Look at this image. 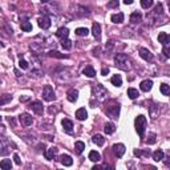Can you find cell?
Masks as SVG:
<instances>
[{"mask_svg":"<svg viewBox=\"0 0 170 170\" xmlns=\"http://www.w3.org/2000/svg\"><path fill=\"white\" fill-rule=\"evenodd\" d=\"M130 21L134 23V24H137V23H141V21H142V15H141L138 11H136V12H133L132 15H130Z\"/></svg>","mask_w":170,"mask_h":170,"instance_id":"obj_20","label":"cell"},{"mask_svg":"<svg viewBox=\"0 0 170 170\" xmlns=\"http://www.w3.org/2000/svg\"><path fill=\"white\" fill-rule=\"evenodd\" d=\"M55 92H53V88L51 85H45L44 89H42V98L45 101H53L55 100Z\"/></svg>","mask_w":170,"mask_h":170,"instance_id":"obj_5","label":"cell"},{"mask_svg":"<svg viewBox=\"0 0 170 170\" xmlns=\"http://www.w3.org/2000/svg\"><path fill=\"white\" fill-rule=\"evenodd\" d=\"M61 47H63L65 51H69L70 48H72V41H70L69 39H63V40H61Z\"/></svg>","mask_w":170,"mask_h":170,"instance_id":"obj_31","label":"cell"},{"mask_svg":"<svg viewBox=\"0 0 170 170\" xmlns=\"http://www.w3.org/2000/svg\"><path fill=\"white\" fill-rule=\"evenodd\" d=\"M39 23V27L42 28V29H48V28L51 27V19L48 18V16H42L37 20Z\"/></svg>","mask_w":170,"mask_h":170,"instance_id":"obj_10","label":"cell"},{"mask_svg":"<svg viewBox=\"0 0 170 170\" xmlns=\"http://www.w3.org/2000/svg\"><path fill=\"white\" fill-rule=\"evenodd\" d=\"M21 29L24 31V32H31V31H32V24H31L29 21L21 23Z\"/></svg>","mask_w":170,"mask_h":170,"instance_id":"obj_34","label":"cell"},{"mask_svg":"<svg viewBox=\"0 0 170 170\" xmlns=\"http://www.w3.org/2000/svg\"><path fill=\"white\" fill-rule=\"evenodd\" d=\"M12 100V96L10 95H3L1 96V100H0V105H5V104L8 103V101Z\"/></svg>","mask_w":170,"mask_h":170,"instance_id":"obj_35","label":"cell"},{"mask_svg":"<svg viewBox=\"0 0 170 170\" xmlns=\"http://www.w3.org/2000/svg\"><path fill=\"white\" fill-rule=\"evenodd\" d=\"M160 89H161V93H162L163 96H169L170 95V85H168V84H161Z\"/></svg>","mask_w":170,"mask_h":170,"instance_id":"obj_32","label":"cell"},{"mask_svg":"<svg viewBox=\"0 0 170 170\" xmlns=\"http://www.w3.org/2000/svg\"><path fill=\"white\" fill-rule=\"evenodd\" d=\"M124 3H125L126 5H128V4H132V3H133V0H124Z\"/></svg>","mask_w":170,"mask_h":170,"instance_id":"obj_45","label":"cell"},{"mask_svg":"<svg viewBox=\"0 0 170 170\" xmlns=\"http://www.w3.org/2000/svg\"><path fill=\"white\" fill-rule=\"evenodd\" d=\"M128 96H129L132 100H134V98H137L140 95H138L137 89H134V88H129V89H128Z\"/></svg>","mask_w":170,"mask_h":170,"instance_id":"obj_29","label":"cell"},{"mask_svg":"<svg viewBox=\"0 0 170 170\" xmlns=\"http://www.w3.org/2000/svg\"><path fill=\"white\" fill-rule=\"evenodd\" d=\"M19 120H20L23 126H29V125H32V122H33L32 116L28 114V113H23V114H20L19 116Z\"/></svg>","mask_w":170,"mask_h":170,"instance_id":"obj_6","label":"cell"},{"mask_svg":"<svg viewBox=\"0 0 170 170\" xmlns=\"http://www.w3.org/2000/svg\"><path fill=\"white\" fill-rule=\"evenodd\" d=\"M108 8H117L118 7V0H112V1H109L106 4Z\"/></svg>","mask_w":170,"mask_h":170,"instance_id":"obj_38","label":"cell"},{"mask_svg":"<svg viewBox=\"0 0 170 170\" xmlns=\"http://www.w3.org/2000/svg\"><path fill=\"white\" fill-rule=\"evenodd\" d=\"M158 41H160L161 44L166 45V44L169 42V40H168V35H166V33H163V32H161L160 35H158Z\"/></svg>","mask_w":170,"mask_h":170,"instance_id":"obj_33","label":"cell"},{"mask_svg":"<svg viewBox=\"0 0 170 170\" xmlns=\"http://www.w3.org/2000/svg\"><path fill=\"white\" fill-rule=\"evenodd\" d=\"M162 53L166 56V57H170V47H168V45H165L162 49Z\"/></svg>","mask_w":170,"mask_h":170,"instance_id":"obj_41","label":"cell"},{"mask_svg":"<svg viewBox=\"0 0 170 170\" xmlns=\"http://www.w3.org/2000/svg\"><path fill=\"white\" fill-rule=\"evenodd\" d=\"M92 33H93V36H95L96 40H100V39H101V27H100L98 23H95V24H93Z\"/></svg>","mask_w":170,"mask_h":170,"instance_id":"obj_11","label":"cell"},{"mask_svg":"<svg viewBox=\"0 0 170 170\" xmlns=\"http://www.w3.org/2000/svg\"><path fill=\"white\" fill-rule=\"evenodd\" d=\"M89 160L93 161V162H98V161L101 160V155L98 152H96V150H92V152L89 153Z\"/></svg>","mask_w":170,"mask_h":170,"instance_id":"obj_22","label":"cell"},{"mask_svg":"<svg viewBox=\"0 0 170 170\" xmlns=\"http://www.w3.org/2000/svg\"><path fill=\"white\" fill-rule=\"evenodd\" d=\"M13 160H15V163L16 165H21V161H20V157L18 154H13Z\"/></svg>","mask_w":170,"mask_h":170,"instance_id":"obj_42","label":"cell"},{"mask_svg":"<svg viewBox=\"0 0 170 170\" xmlns=\"http://www.w3.org/2000/svg\"><path fill=\"white\" fill-rule=\"evenodd\" d=\"M29 108L36 113V114H42V112H44V108H42V104L40 101H33V103H31Z\"/></svg>","mask_w":170,"mask_h":170,"instance_id":"obj_8","label":"cell"},{"mask_svg":"<svg viewBox=\"0 0 170 170\" xmlns=\"http://www.w3.org/2000/svg\"><path fill=\"white\" fill-rule=\"evenodd\" d=\"M19 67H20L21 69H28V63L25 60H21L20 59V61H19Z\"/></svg>","mask_w":170,"mask_h":170,"instance_id":"obj_39","label":"cell"},{"mask_svg":"<svg viewBox=\"0 0 170 170\" xmlns=\"http://www.w3.org/2000/svg\"><path fill=\"white\" fill-rule=\"evenodd\" d=\"M114 64H116V67H118L122 70H128L130 68L129 59H128V56L124 55V53H117V55L114 56Z\"/></svg>","mask_w":170,"mask_h":170,"instance_id":"obj_3","label":"cell"},{"mask_svg":"<svg viewBox=\"0 0 170 170\" xmlns=\"http://www.w3.org/2000/svg\"><path fill=\"white\" fill-rule=\"evenodd\" d=\"M76 117H77V120H80V121L86 120L88 113H86V110H85V108H80V109H77V112H76Z\"/></svg>","mask_w":170,"mask_h":170,"instance_id":"obj_17","label":"cell"},{"mask_svg":"<svg viewBox=\"0 0 170 170\" xmlns=\"http://www.w3.org/2000/svg\"><path fill=\"white\" fill-rule=\"evenodd\" d=\"M155 142V134L154 133H150L148 137V144H154Z\"/></svg>","mask_w":170,"mask_h":170,"instance_id":"obj_40","label":"cell"},{"mask_svg":"<svg viewBox=\"0 0 170 170\" xmlns=\"http://www.w3.org/2000/svg\"><path fill=\"white\" fill-rule=\"evenodd\" d=\"M0 168L3 170H11L12 169V162H11V160H3L1 162H0Z\"/></svg>","mask_w":170,"mask_h":170,"instance_id":"obj_25","label":"cell"},{"mask_svg":"<svg viewBox=\"0 0 170 170\" xmlns=\"http://www.w3.org/2000/svg\"><path fill=\"white\" fill-rule=\"evenodd\" d=\"M56 36H57V37H60L61 40H63V39H68V36H69V31H68V28L61 27V28H59V29H57Z\"/></svg>","mask_w":170,"mask_h":170,"instance_id":"obj_13","label":"cell"},{"mask_svg":"<svg viewBox=\"0 0 170 170\" xmlns=\"http://www.w3.org/2000/svg\"><path fill=\"white\" fill-rule=\"evenodd\" d=\"M77 97H78V92L76 89H70L69 92L67 93V98H68V101H70V103H75V101L77 100Z\"/></svg>","mask_w":170,"mask_h":170,"instance_id":"obj_15","label":"cell"},{"mask_svg":"<svg viewBox=\"0 0 170 170\" xmlns=\"http://www.w3.org/2000/svg\"><path fill=\"white\" fill-rule=\"evenodd\" d=\"M48 56H49V57H56V59H65L67 57V55H63V53L57 52V51H51V52L48 53Z\"/></svg>","mask_w":170,"mask_h":170,"instance_id":"obj_30","label":"cell"},{"mask_svg":"<svg viewBox=\"0 0 170 170\" xmlns=\"http://www.w3.org/2000/svg\"><path fill=\"white\" fill-rule=\"evenodd\" d=\"M101 73H103V75H104V76H106V75H108V73H109V68H104V69H103V70H101Z\"/></svg>","mask_w":170,"mask_h":170,"instance_id":"obj_43","label":"cell"},{"mask_svg":"<svg viewBox=\"0 0 170 170\" xmlns=\"http://www.w3.org/2000/svg\"><path fill=\"white\" fill-rule=\"evenodd\" d=\"M136 130H137L138 136H140L141 138L145 137V130H146V125H148V121H146V117L145 116H138L137 118H136Z\"/></svg>","mask_w":170,"mask_h":170,"instance_id":"obj_2","label":"cell"},{"mask_svg":"<svg viewBox=\"0 0 170 170\" xmlns=\"http://www.w3.org/2000/svg\"><path fill=\"white\" fill-rule=\"evenodd\" d=\"M165 163H166V166H170V157L168 158V160L165 161Z\"/></svg>","mask_w":170,"mask_h":170,"instance_id":"obj_46","label":"cell"},{"mask_svg":"<svg viewBox=\"0 0 170 170\" xmlns=\"http://www.w3.org/2000/svg\"><path fill=\"white\" fill-rule=\"evenodd\" d=\"M105 113L109 116L110 118H117L118 114H120V104L116 103V101H109L105 106Z\"/></svg>","mask_w":170,"mask_h":170,"instance_id":"obj_1","label":"cell"},{"mask_svg":"<svg viewBox=\"0 0 170 170\" xmlns=\"http://www.w3.org/2000/svg\"><path fill=\"white\" fill-rule=\"evenodd\" d=\"M60 162L63 163L64 166H70L73 163V160H72V157L70 155H68V154H63L60 157Z\"/></svg>","mask_w":170,"mask_h":170,"instance_id":"obj_16","label":"cell"},{"mask_svg":"<svg viewBox=\"0 0 170 170\" xmlns=\"http://www.w3.org/2000/svg\"><path fill=\"white\" fill-rule=\"evenodd\" d=\"M110 81H112V84L114 85V86H121V85H122V78H121L120 75H114L110 78Z\"/></svg>","mask_w":170,"mask_h":170,"instance_id":"obj_23","label":"cell"},{"mask_svg":"<svg viewBox=\"0 0 170 170\" xmlns=\"http://www.w3.org/2000/svg\"><path fill=\"white\" fill-rule=\"evenodd\" d=\"M75 149H76V152H77L78 154H81V153L84 152V149H85V144L83 142V141H77V142L75 144Z\"/></svg>","mask_w":170,"mask_h":170,"instance_id":"obj_27","label":"cell"},{"mask_svg":"<svg viewBox=\"0 0 170 170\" xmlns=\"http://www.w3.org/2000/svg\"><path fill=\"white\" fill-rule=\"evenodd\" d=\"M88 33H89V31H88L86 28H77V29H76V35L77 36H86Z\"/></svg>","mask_w":170,"mask_h":170,"instance_id":"obj_37","label":"cell"},{"mask_svg":"<svg viewBox=\"0 0 170 170\" xmlns=\"http://www.w3.org/2000/svg\"><path fill=\"white\" fill-rule=\"evenodd\" d=\"M83 73L86 76V77H95V76H96V70H95V68H93L92 65H88V67H85L84 70H83Z\"/></svg>","mask_w":170,"mask_h":170,"instance_id":"obj_18","label":"cell"},{"mask_svg":"<svg viewBox=\"0 0 170 170\" xmlns=\"http://www.w3.org/2000/svg\"><path fill=\"white\" fill-rule=\"evenodd\" d=\"M168 7H169V11H170V0H168Z\"/></svg>","mask_w":170,"mask_h":170,"instance_id":"obj_47","label":"cell"},{"mask_svg":"<svg viewBox=\"0 0 170 170\" xmlns=\"http://www.w3.org/2000/svg\"><path fill=\"white\" fill-rule=\"evenodd\" d=\"M113 153H114L116 157L121 158L124 154H125V145H122V144H116V145H113Z\"/></svg>","mask_w":170,"mask_h":170,"instance_id":"obj_7","label":"cell"},{"mask_svg":"<svg viewBox=\"0 0 170 170\" xmlns=\"http://www.w3.org/2000/svg\"><path fill=\"white\" fill-rule=\"evenodd\" d=\"M56 154H57V148H55V146H52V148H49L47 150V152L44 153V155H45V158L47 160H53V158L56 157Z\"/></svg>","mask_w":170,"mask_h":170,"instance_id":"obj_12","label":"cell"},{"mask_svg":"<svg viewBox=\"0 0 170 170\" xmlns=\"http://www.w3.org/2000/svg\"><path fill=\"white\" fill-rule=\"evenodd\" d=\"M153 5V0H141V7L145 8V10H148Z\"/></svg>","mask_w":170,"mask_h":170,"instance_id":"obj_36","label":"cell"},{"mask_svg":"<svg viewBox=\"0 0 170 170\" xmlns=\"http://www.w3.org/2000/svg\"><path fill=\"white\" fill-rule=\"evenodd\" d=\"M29 100V97H27V96H24V97H20V101L21 103H24V101H28Z\"/></svg>","mask_w":170,"mask_h":170,"instance_id":"obj_44","label":"cell"},{"mask_svg":"<svg viewBox=\"0 0 170 170\" xmlns=\"http://www.w3.org/2000/svg\"><path fill=\"white\" fill-rule=\"evenodd\" d=\"M92 92H93V97H96L98 101H103L106 96V90L105 88L101 84H95L92 88Z\"/></svg>","mask_w":170,"mask_h":170,"instance_id":"obj_4","label":"cell"},{"mask_svg":"<svg viewBox=\"0 0 170 170\" xmlns=\"http://www.w3.org/2000/svg\"><path fill=\"white\" fill-rule=\"evenodd\" d=\"M112 21L114 24H120V23L124 21V13H116V15H112Z\"/></svg>","mask_w":170,"mask_h":170,"instance_id":"obj_24","label":"cell"},{"mask_svg":"<svg viewBox=\"0 0 170 170\" xmlns=\"http://www.w3.org/2000/svg\"><path fill=\"white\" fill-rule=\"evenodd\" d=\"M140 56L146 61H153V59H154L153 53L150 52L149 49H146V48H141L140 49Z\"/></svg>","mask_w":170,"mask_h":170,"instance_id":"obj_9","label":"cell"},{"mask_svg":"<svg viewBox=\"0 0 170 170\" xmlns=\"http://www.w3.org/2000/svg\"><path fill=\"white\" fill-rule=\"evenodd\" d=\"M152 86H153V81L152 80H144L140 85L141 90H144V92H149V90L152 89Z\"/></svg>","mask_w":170,"mask_h":170,"instance_id":"obj_19","label":"cell"},{"mask_svg":"<svg viewBox=\"0 0 170 170\" xmlns=\"http://www.w3.org/2000/svg\"><path fill=\"white\" fill-rule=\"evenodd\" d=\"M61 125H63L64 130H65L67 133H72V130H73V124H72V121H70V120H68V118H64L63 122H61Z\"/></svg>","mask_w":170,"mask_h":170,"instance_id":"obj_14","label":"cell"},{"mask_svg":"<svg viewBox=\"0 0 170 170\" xmlns=\"http://www.w3.org/2000/svg\"><path fill=\"white\" fill-rule=\"evenodd\" d=\"M168 40H169V42H170V35H168Z\"/></svg>","mask_w":170,"mask_h":170,"instance_id":"obj_49","label":"cell"},{"mask_svg":"<svg viewBox=\"0 0 170 170\" xmlns=\"http://www.w3.org/2000/svg\"><path fill=\"white\" fill-rule=\"evenodd\" d=\"M163 157H165V154H163L162 150H155V152L153 153V160L157 161V162L161 160H163Z\"/></svg>","mask_w":170,"mask_h":170,"instance_id":"obj_26","label":"cell"},{"mask_svg":"<svg viewBox=\"0 0 170 170\" xmlns=\"http://www.w3.org/2000/svg\"><path fill=\"white\" fill-rule=\"evenodd\" d=\"M93 142L96 144V145H98V146H103L104 145V142H105V138L103 137L101 134H96V136H93Z\"/></svg>","mask_w":170,"mask_h":170,"instance_id":"obj_21","label":"cell"},{"mask_svg":"<svg viewBox=\"0 0 170 170\" xmlns=\"http://www.w3.org/2000/svg\"><path fill=\"white\" fill-rule=\"evenodd\" d=\"M41 3H47V1H49V0H40Z\"/></svg>","mask_w":170,"mask_h":170,"instance_id":"obj_48","label":"cell"},{"mask_svg":"<svg viewBox=\"0 0 170 170\" xmlns=\"http://www.w3.org/2000/svg\"><path fill=\"white\" fill-rule=\"evenodd\" d=\"M104 130H105V133L106 134H112V133H114V130H116V126H114V124H112V122H108L105 128H104Z\"/></svg>","mask_w":170,"mask_h":170,"instance_id":"obj_28","label":"cell"}]
</instances>
